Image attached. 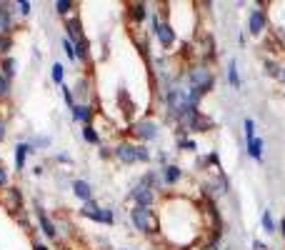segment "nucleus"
<instances>
[{
  "instance_id": "1",
  "label": "nucleus",
  "mask_w": 285,
  "mask_h": 250,
  "mask_svg": "<svg viewBox=\"0 0 285 250\" xmlns=\"http://www.w3.org/2000/svg\"><path fill=\"white\" fill-rule=\"evenodd\" d=\"M188 83H190V88H198L203 95H208L215 88V73H213L210 65L195 63V65L188 68Z\"/></svg>"
},
{
  "instance_id": "2",
  "label": "nucleus",
  "mask_w": 285,
  "mask_h": 250,
  "mask_svg": "<svg viewBox=\"0 0 285 250\" xmlns=\"http://www.w3.org/2000/svg\"><path fill=\"white\" fill-rule=\"evenodd\" d=\"M128 218L133 223L135 230H140L142 235H153L158 230V218L153 213V208H140V205H133L128 210Z\"/></svg>"
},
{
  "instance_id": "3",
  "label": "nucleus",
  "mask_w": 285,
  "mask_h": 250,
  "mask_svg": "<svg viewBox=\"0 0 285 250\" xmlns=\"http://www.w3.org/2000/svg\"><path fill=\"white\" fill-rule=\"evenodd\" d=\"M130 133H133V138L140 140V143L155 140V138H158V123H155L153 118H140V120H135V123L130 125Z\"/></svg>"
},
{
  "instance_id": "4",
  "label": "nucleus",
  "mask_w": 285,
  "mask_h": 250,
  "mask_svg": "<svg viewBox=\"0 0 285 250\" xmlns=\"http://www.w3.org/2000/svg\"><path fill=\"white\" fill-rule=\"evenodd\" d=\"M130 200H133V205H140V208H153L158 203V193L142 183H135L130 188Z\"/></svg>"
},
{
  "instance_id": "5",
  "label": "nucleus",
  "mask_w": 285,
  "mask_h": 250,
  "mask_svg": "<svg viewBox=\"0 0 285 250\" xmlns=\"http://www.w3.org/2000/svg\"><path fill=\"white\" fill-rule=\"evenodd\" d=\"M188 133H208V130H213L215 128V123L208 118V115H203L200 113V108L198 110H193L188 118H185V123H180Z\"/></svg>"
},
{
  "instance_id": "6",
  "label": "nucleus",
  "mask_w": 285,
  "mask_h": 250,
  "mask_svg": "<svg viewBox=\"0 0 285 250\" xmlns=\"http://www.w3.org/2000/svg\"><path fill=\"white\" fill-rule=\"evenodd\" d=\"M263 5H265V3H258V5L250 10V15H248V33H250V35H263L265 28H268V13H265Z\"/></svg>"
},
{
  "instance_id": "7",
  "label": "nucleus",
  "mask_w": 285,
  "mask_h": 250,
  "mask_svg": "<svg viewBox=\"0 0 285 250\" xmlns=\"http://www.w3.org/2000/svg\"><path fill=\"white\" fill-rule=\"evenodd\" d=\"M228 188H230V183H228V178L223 173H218L215 178H210V180L203 183V190H205L208 200H218V198L228 195Z\"/></svg>"
},
{
  "instance_id": "8",
  "label": "nucleus",
  "mask_w": 285,
  "mask_h": 250,
  "mask_svg": "<svg viewBox=\"0 0 285 250\" xmlns=\"http://www.w3.org/2000/svg\"><path fill=\"white\" fill-rule=\"evenodd\" d=\"M113 155H115L123 165H135V163H138V143H133V140H120V143L113 148Z\"/></svg>"
},
{
  "instance_id": "9",
  "label": "nucleus",
  "mask_w": 285,
  "mask_h": 250,
  "mask_svg": "<svg viewBox=\"0 0 285 250\" xmlns=\"http://www.w3.org/2000/svg\"><path fill=\"white\" fill-rule=\"evenodd\" d=\"M153 35H155V40L160 43V48H163V50H170V48L178 43V33H175V28H173V23H170V20H163Z\"/></svg>"
},
{
  "instance_id": "10",
  "label": "nucleus",
  "mask_w": 285,
  "mask_h": 250,
  "mask_svg": "<svg viewBox=\"0 0 285 250\" xmlns=\"http://www.w3.org/2000/svg\"><path fill=\"white\" fill-rule=\"evenodd\" d=\"M15 25V10L10 3H0V35H13Z\"/></svg>"
},
{
  "instance_id": "11",
  "label": "nucleus",
  "mask_w": 285,
  "mask_h": 250,
  "mask_svg": "<svg viewBox=\"0 0 285 250\" xmlns=\"http://www.w3.org/2000/svg\"><path fill=\"white\" fill-rule=\"evenodd\" d=\"M73 120L80 123V125H93V118H95V108L90 103H78L73 110H70Z\"/></svg>"
},
{
  "instance_id": "12",
  "label": "nucleus",
  "mask_w": 285,
  "mask_h": 250,
  "mask_svg": "<svg viewBox=\"0 0 285 250\" xmlns=\"http://www.w3.org/2000/svg\"><path fill=\"white\" fill-rule=\"evenodd\" d=\"M35 218H38V225H40L43 235L50 238V240H55V238H58V225H55V220H50V215H48L43 208H35Z\"/></svg>"
},
{
  "instance_id": "13",
  "label": "nucleus",
  "mask_w": 285,
  "mask_h": 250,
  "mask_svg": "<svg viewBox=\"0 0 285 250\" xmlns=\"http://www.w3.org/2000/svg\"><path fill=\"white\" fill-rule=\"evenodd\" d=\"M5 205L13 210V213H20L23 210V193L18 185H8L5 188Z\"/></svg>"
},
{
  "instance_id": "14",
  "label": "nucleus",
  "mask_w": 285,
  "mask_h": 250,
  "mask_svg": "<svg viewBox=\"0 0 285 250\" xmlns=\"http://www.w3.org/2000/svg\"><path fill=\"white\" fill-rule=\"evenodd\" d=\"M148 3H140V0H138V3H128V18H130V23H135V25H140L142 20H145L148 18Z\"/></svg>"
},
{
  "instance_id": "15",
  "label": "nucleus",
  "mask_w": 285,
  "mask_h": 250,
  "mask_svg": "<svg viewBox=\"0 0 285 250\" xmlns=\"http://www.w3.org/2000/svg\"><path fill=\"white\" fill-rule=\"evenodd\" d=\"M65 30H68V40L70 43H78V40H85V33H83V23L78 15L68 18L65 20Z\"/></svg>"
},
{
  "instance_id": "16",
  "label": "nucleus",
  "mask_w": 285,
  "mask_h": 250,
  "mask_svg": "<svg viewBox=\"0 0 285 250\" xmlns=\"http://www.w3.org/2000/svg\"><path fill=\"white\" fill-rule=\"evenodd\" d=\"M160 175H163V183L170 188V185H178V183H180V178H183V168L175 165V163H168V165L160 170Z\"/></svg>"
},
{
  "instance_id": "17",
  "label": "nucleus",
  "mask_w": 285,
  "mask_h": 250,
  "mask_svg": "<svg viewBox=\"0 0 285 250\" xmlns=\"http://www.w3.org/2000/svg\"><path fill=\"white\" fill-rule=\"evenodd\" d=\"M70 190H73V195H75V198H80L83 203H88V200H93V185H90L88 180H83V178H78V180H73V185H70Z\"/></svg>"
},
{
  "instance_id": "18",
  "label": "nucleus",
  "mask_w": 285,
  "mask_h": 250,
  "mask_svg": "<svg viewBox=\"0 0 285 250\" xmlns=\"http://www.w3.org/2000/svg\"><path fill=\"white\" fill-rule=\"evenodd\" d=\"M138 183L148 185V188H150V190H155V193L160 190V185H165V183H163V175H160V170H148V173L142 175Z\"/></svg>"
},
{
  "instance_id": "19",
  "label": "nucleus",
  "mask_w": 285,
  "mask_h": 250,
  "mask_svg": "<svg viewBox=\"0 0 285 250\" xmlns=\"http://www.w3.org/2000/svg\"><path fill=\"white\" fill-rule=\"evenodd\" d=\"M35 148L30 145V143H18L15 145V170H23L25 168V158L33 153Z\"/></svg>"
},
{
  "instance_id": "20",
  "label": "nucleus",
  "mask_w": 285,
  "mask_h": 250,
  "mask_svg": "<svg viewBox=\"0 0 285 250\" xmlns=\"http://www.w3.org/2000/svg\"><path fill=\"white\" fill-rule=\"evenodd\" d=\"M73 48H75V58H78V63H90V40L85 38V40H78V43H73Z\"/></svg>"
},
{
  "instance_id": "21",
  "label": "nucleus",
  "mask_w": 285,
  "mask_h": 250,
  "mask_svg": "<svg viewBox=\"0 0 285 250\" xmlns=\"http://www.w3.org/2000/svg\"><path fill=\"white\" fill-rule=\"evenodd\" d=\"M53 8H55V13H58V15H63L65 20H68V18H73V13H75V3H73V0H55Z\"/></svg>"
},
{
  "instance_id": "22",
  "label": "nucleus",
  "mask_w": 285,
  "mask_h": 250,
  "mask_svg": "<svg viewBox=\"0 0 285 250\" xmlns=\"http://www.w3.org/2000/svg\"><path fill=\"white\" fill-rule=\"evenodd\" d=\"M100 208H103V205H98V200L93 198V200H88V203H83V208H80V215H85V218H90V220H95V223H98V215H100Z\"/></svg>"
},
{
  "instance_id": "23",
  "label": "nucleus",
  "mask_w": 285,
  "mask_h": 250,
  "mask_svg": "<svg viewBox=\"0 0 285 250\" xmlns=\"http://www.w3.org/2000/svg\"><path fill=\"white\" fill-rule=\"evenodd\" d=\"M260 225H263V230H265L268 235L278 233V220L273 218V213H270V210H263V215H260Z\"/></svg>"
},
{
  "instance_id": "24",
  "label": "nucleus",
  "mask_w": 285,
  "mask_h": 250,
  "mask_svg": "<svg viewBox=\"0 0 285 250\" xmlns=\"http://www.w3.org/2000/svg\"><path fill=\"white\" fill-rule=\"evenodd\" d=\"M0 75H5L8 80L15 78V60H13V55H8V58L0 60Z\"/></svg>"
},
{
  "instance_id": "25",
  "label": "nucleus",
  "mask_w": 285,
  "mask_h": 250,
  "mask_svg": "<svg viewBox=\"0 0 285 250\" xmlns=\"http://www.w3.org/2000/svg\"><path fill=\"white\" fill-rule=\"evenodd\" d=\"M83 140L90 143V145H98V143H100L98 128H95V125H83Z\"/></svg>"
},
{
  "instance_id": "26",
  "label": "nucleus",
  "mask_w": 285,
  "mask_h": 250,
  "mask_svg": "<svg viewBox=\"0 0 285 250\" xmlns=\"http://www.w3.org/2000/svg\"><path fill=\"white\" fill-rule=\"evenodd\" d=\"M283 68H285V65H280L278 60L265 58V73H268L270 78H280V75H283Z\"/></svg>"
},
{
  "instance_id": "27",
  "label": "nucleus",
  "mask_w": 285,
  "mask_h": 250,
  "mask_svg": "<svg viewBox=\"0 0 285 250\" xmlns=\"http://www.w3.org/2000/svg\"><path fill=\"white\" fill-rule=\"evenodd\" d=\"M248 155H250L253 160H260V158H263V140H260V138H255L253 143H248Z\"/></svg>"
},
{
  "instance_id": "28",
  "label": "nucleus",
  "mask_w": 285,
  "mask_h": 250,
  "mask_svg": "<svg viewBox=\"0 0 285 250\" xmlns=\"http://www.w3.org/2000/svg\"><path fill=\"white\" fill-rule=\"evenodd\" d=\"M228 83H230L233 88H240V75H238L235 60H230V65H228Z\"/></svg>"
},
{
  "instance_id": "29",
  "label": "nucleus",
  "mask_w": 285,
  "mask_h": 250,
  "mask_svg": "<svg viewBox=\"0 0 285 250\" xmlns=\"http://www.w3.org/2000/svg\"><path fill=\"white\" fill-rule=\"evenodd\" d=\"M243 128H245V143H253V140L258 138V133H255V120H253V118H245Z\"/></svg>"
},
{
  "instance_id": "30",
  "label": "nucleus",
  "mask_w": 285,
  "mask_h": 250,
  "mask_svg": "<svg viewBox=\"0 0 285 250\" xmlns=\"http://www.w3.org/2000/svg\"><path fill=\"white\" fill-rule=\"evenodd\" d=\"M50 78L55 85H63V78H65V68L60 63H53V70H50Z\"/></svg>"
},
{
  "instance_id": "31",
  "label": "nucleus",
  "mask_w": 285,
  "mask_h": 250,
  "mask_svg": "<svg viewBox=\"0 0 285 250\" xmlns=\"http://www.w3.org/2000/svg\"><path fill=\"white\" fill-rule=\"evenodd\" d=\"M98 223H103V225H113V223H115V213H113V208H100Z\"/></svg>"
},
{
  "instance_id": "32",
  "label": "nucleus",
  "mask_w": 285,
  "mask_h": 250,
  "mask_svg": "<svg viewBox=\"0 0 285 250\" xmlns=\"http://www.w3.org/2000/svg\"><path fill=\"white\" fill-rule=\"evenodd\" d=\"M10 50H13V35H0V55L8 58Z\"/></svg>"
},
{
  "instance_id": "33",
  "label": "nucleus",
  "mask_w": 285,
  "mask_h": 250,
  "mask_svg": "<svg viewBox=\"0 0 285 250\" xmlns=\"http://www.w3.org/2000/svg\"><path fill=\"white\" fill-rule=\"evenodd\" d=\"M60 90H63V98H65V105L73 110L78 103H75V93H73V88H68V85H60Z\"/></svg>"
},
{
  "instance_id": "34",
  "label": "nucleus",
  "mask_w": 285,
  "mask_h": 250,
  "mask_svg": "<svg viewBox=\"0 0 285 250\" xmlns=\"http://www.w3.org/2000/svg\"><path fill=\"white\" fill-rule=\"evenodd\" d=\"M178 148L185 150V153H195V150H198V143H195L193 138H183V140H178Z\"/></svg>"
},
{
  "instance_id": "35",
  "label": "nucleus",
  "mask_w": 285,
  "mask_h": 250,
  "mask_svg": "<svg viewBox=\"0 0 285 250\" xmlns=\"http://www.w3.org/2000/svg\"><path fill=\"white\" fill-rule=\"evenodd\" d=\"M13 90V80H8L5 75H0V98H8Z\"/></svg>"
},
{
  "instance_id": "36",
  "label": "nucleus",
  "mask_w": 285,
  "mask_h": 250,
  "mask_svg": "<svg viewBox=\"0 0 285 250\" xmlns=\"http://www.w3.org/2000/svg\"><path fill=\"white\" fill-rule=\"evenodd\" d=\"M148 160H150V150L142 143H138V163H148Z\"/></svg>"
},
{
  "instance_id": "37",
  "label": "nucleus",
  "mask_w": 285,
  "mask_h": 250,
  "mask_svg": "<svg viewBox=\"0 0 285 250\" xmlns=\"http://www.w3.org/2000/svg\"><path fill=\"white\" fill-rule=\"evenodd\" d=\"M63 48H65V55H68V58H70L73 63H78V58H75V48H73V43H70L68 38L63 40Z\"/></svg>"
},
{
  "instance_id": "38",
  "label": "nucleus",
  "mask_w": 285,
  "mask_h": 250,
  "mask_svg": "<svg viewBox=\"0 0 285 250\" xmlns=\"http://www.w3.org/2000/svg\"><path fill=\"white\" fill-rule=\"evenodd\" d=\"M18 13H20V15H30V13H33V3H28V0H20V3H18Z\"/></svg>"
},
{
  "instance_id": "39",
  "label": "nucleus",
  "mask_w": 285,
  "mask_h": 250,
  "mask_svg": "<svg viewBox=\"0 0 285 250\" xmlns=\"http://www.w3.org/2000/svg\"><path fill=\"white\" fill-rule=\"evenodd\" d=\"M8 183H10L8 168H5V165H0V188H8Z\"/></svg>"
},
{
  "instance_id": "40",
  "label": "nucleus",
  "mask_w": 285,
  "mask_h": 250,
  "mask_svg": "<svg viewBox=\"0 0 285 250\" xmlns=\"http://www.w3.org/2000/svg\"><path fill=\"white\" fill-rule=\"evenodd\" d=\"M208 163H210V165H215V170H220V158H218V153H215V150L208 155Z\"/></svg>"
},
{
  "instance_id": "41",
  "label": "nucleus",
  "mask_w": 285,
  "mask_h": 250,
  "mask_svg": "<svg viewBox=\"0 0 285 250\" xmlns=\"http://www.w3.org/2000/svg\"><path fill=\"white\" fill-rule=\"evenodd\" d=\"M5 133H8V123H5L3 118H0V143L5 140Z\"/></svg>"
},
{
  "instance_id": "42",
  "label": "nucleus",
  "mask_w": 285,
  "mask_h": 250,
  "mask_svg": "<svg viewBox=\"0 0 285 250\" xmlns=\"http://www.w3.org/2000/svg\"><path fill=\"white\" fill-rule=\"evenodd\" d=\"M253 250H268V245L263 240H253Z\"/></svg>"
},
{
  "instance_id": "43",
  "label": "nucleus",
  "mask_w": 285,
  "mask_h": 250,
  "mask_svg": "<svg viewBox=\"0 0 285 250\" xmlns=\"http://www.w3.org/2000/svg\"><path fill=\"white\" fill-rule=\"evenodd\" d=\"M193 250H218V245H215V243H205V245H200V248H193Z\"/></svg>"
},
{
  "instance_id": "44",
  "label": "nucleus",
  "mask_w": 285,
  "mask_h": 250,
  "mask_svg": "<svg viewBox=\"0 0 285 250\" xmlns=\"http://www.w3.org/2000/svg\"><path fill=\"white\" fill-rule=\"evenodd\" d=\"M33 250H50L48 245H43L40 240H33Z\"/></svg>"
},
{
  "instance_id": "45",
  "label": "nucleus",
  "mask_w": 285,
  "mask_h": 250,
  "mask_svg": "<svg viewBox=\"0 0 285 250\" xmlns=\"http://www.w3.org/2000/svg\"><path fill=\"white\" fill-rule=\"evenodd\" d=\"M278 230H280V233H283V238H285V218L278 223Z\"/></svg>"
},
{
  "instance_id": "46",
  "label": "nucleus",
  "mask_w": 285,
  "mask_h": 250,
  "mask_svg": "<svg viewBox=\"0 0 285 250\" xmlns=\"http://www.w3.org/2000/svg\"><path fill=\"white\" fill-rule=\"evenodd\" d=\"M68 160H70V158H68L65 153H60V155H58V163H68Z\"/></svg>"
},
{
  "instance_id": "47",
  "label": "nucleus",
  "mask_w": 285,
  "mask_h": 250,
  "mask_svg": "<svg viewBox=\"0 0 285 250\" xmlns=\"http://www.w3.org/2000/svg\"><path fill=\"white\" fill-rule=\"evenodd\" d=\"M280 80H283V83H285V68H283V75H280Z\"/></svg>"
},
{
  "instance_id": "48",
  "label": "nucleus",
  "mask_w": 285,
  "mask_h": 250,
  "mask_svg": "<svg viewBox=\"0 0 285 250\" xmlns=\"http://www.w3.org/2000/svg\"><path fill=\"white\" fill-rule=\"evenodd\" d=\"M63 250H70V248H63Z\"/></svg>"
}]
</instances>
